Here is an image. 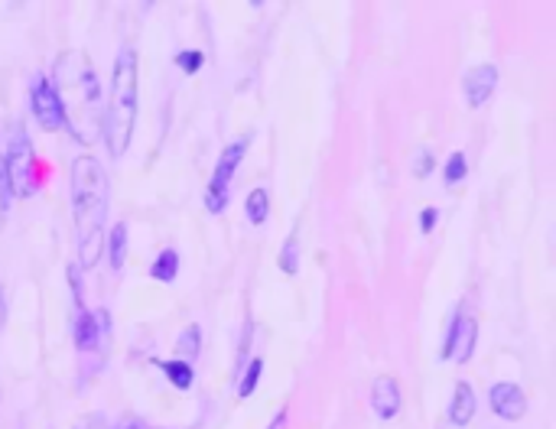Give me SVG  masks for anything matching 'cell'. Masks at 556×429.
<instances>
[{"mask_svg":"<svg viewBox=\"0 0 556 429\" xmlns=\"http://www.w3.org/2000/svg\"><path fill=\"white\" fill-rule=\"evenodd\" d=\"M244 212H248V221L251 225H264L267 215H270V192L264 186L251 189L248 202H244Z\"/></svg>","mask_w":556,"mask_h":429,"instance_id":"9a60e30c","label":"cell"},{"mask_svg":"<svg viewBox=\"0 0 556 429\" xmlns=\"http://www.w3.org/2000/svg\"><path fill=\"white\" fill-rule=\"evenodd\" d=\"M199 348H202V329H199L196 322H192V325H186V329H183V335H179V342H176L179 361L192 364V361L199 358Z\"/></svg>","mask_w":556,"mask_h":429,"instance_id":"5bb4252c","label":"cell"},{"mask_svg":"<svg viewBox=\"0 0 556 429\" xmlns=\"http://www.w3.org/2000/svg\"><path fill=\"white\" fill-rule=\"evenodd\" d=\"M176 65H179V69H183L186 75H192V72H199L202 65H205V56H202L199 49H183V52L176 56Z\"/></svg>","mask_w":556,"mask_h":429,"instance_id":"44dd1931","label":"cell"},{"mask_svg":"<svg viewBox=\"0 0 556 429\" xmlns=\"http://www.w3.org/2000/svg\"><path fill=\"white\" fill-rule=\"evenodd\" d=\"M108 257H111L114 270L124 267V260H127V225H124V221H118V225H114L111 234H108Z\"/></svg>","mask_w":556,"mask_h":429,"instance_id":"e0dca14e","label":"cell"},{"mask_svg":"<svg viewBox=\"0 0 556 429\" xmlns=\"http://www.w3.org/2000/svg\"><path fill=\"white\" fill-rule=\"evenodd\" d=\"M7 322V303H4V290H0V329H4Z\"/></svg>","mask_w":556,"mask_h":429,"instance_id":"484cf974","label":"cell"},{"mask_svg":"<svg viewBox=\"0 0 556 429\" xmlns=\"http://www.w3.org/2000/svg\"><path fill=\"white\" fill-rule=\"evenodd\" d=\"M495 88H498V69L491 62L475 65V69H469L462 78V91H465L469 108H485L488 98L495 95Z\"/></svg>","mask_w":556,"mask_h":429,"instance_id":"30bf717a","label":"cell"},{"mask_svg":"<svg viewBox=\"0 0 556 429\" xmlns=\"http://www.w3.org/2000/svg\"><path fill=\"white\" fill-rule=\"evenodd\" d=\"M277 264L287 277H296V270H300V238H296V231L283 241V251L277 257Z\"/></svg>","mask_w":556,"mask_h":429,"instance_id":"d6986e66","label":"cell"},{"mask_svg":"<svg viewBox=\"0 0 556 429\" xmlns=\"http://www.w3.org/2000/svg\"><path fill=\"white\" fill-rule=\"evenodd\" d=\"M400 403H404V397H400V384L394 381L391 374H381L378 381L371 384V407H374V413H378L381 420H394V416L400 413Z\"/></svg>","mask_w":556,"mask_h":429,"instance_id":"8fae6325","label":"cell"},{"mask_svg":"<svg viewBox=\"0 0 556 429\" xmlns=\"http://www.w3.org/2000/svg\"><path fill=\"white\" fill-rule=\"evenodd\" d=\"M436 221H439V208H423V212H420V231L423 234H430L433 228H436Z\"/></svg>","mask_w":556,"mask_h":429,"instance_id":"cb8c5ba5","label":"cell"},{"mask_svg":"<svg viewBox=\"0 0 556 429\" xmlns=\"http://www.w3.org/2000/svg\"><path fill=\"white\" fill-rule=\"evenodd\" d=\"M465 176H469V160H465L462 150H456L443 166V179H446V186H456V182H462Z\"/></svg>","mask_w":556,"mask_h":429,"instance_id":"ffe728a7","label":"cell"},{"mask_svg":"<svg viewBox=\"0 0 556 429\" xmlns=\"http://www.w3.org/2000/svg\"><path fill=\"white\" fill-rule=\"evenodd\" d=\"M433 153L430 150H420L417 153V166H413V176H417V179H423V176H430L433 173Z\"/></svg>","mask_w":556,"mask_h":429,"instance_id":"603a6c76","label":"cell"},{"mask_svg":"<svg viewBox=\"0 0 556 429\" xmlns=\"http://www.w3.org/2000/svg\"><path fill=\"white\" fill-rule=\"evenodd\" d=\"M264 374V358H251L248 364L241 368V381H238V397L248 400L254 390H257V381H261Z\"/></svg>","mask_w":556,"mask_h":429,"instance_id":"ac0fdd59","label":"cell"},{"mask_svg":"<svg viewBox=\"0 0 556 429\" xmlns=\"http://www.w3.org/2000/svg\"><path fill=\"white\" fill-rule=\"evenodd\" d=\"M53 88L62 104V124L72 130L79 143H88L98 130L95 117L101 114V88H98L92 62H88L82 52L62 56L56 62Z\"/></svg>","mask_w":556,"mask_h":429,"instance_id":"7a4b0ae2","label":"cell"},{"mask_svg":"<svg viewBox=\"0 0 556 429\" xmlns=\"http://www.w3.org/2000/svg\"><path fill=\"white\" fill-rule=\"evenodd\" d=\"M10 199H14V189H10V176H7V163L0 156V215H7Z\"/></svg>","mask_w":556,"mask_h":429,"instance_id":"7402d4cb","label":"cell"},{"mask_svg":"<svg viewBox=\"0 0 556 429\" xmlns=\"http://www.w3.org/2000/svg\"><path fill=\"white\" fill-rule=\"evenodd\" d=\"M475 342H478V322L472 316H462L456 312L446 329V342H443V355L446 361H456V364H465L472 355H475Z\"/></svg>","mask_w":556,"mask_h":429,"instance_id":"52a82bcc","label":"cell"},{"mask_svg":"<svg viewBox=\"0 0 556 429\" xmlns=\"http://www.w3.org/2000/svg\"><path fill=\"white\" fill-rule=\"evenodd\" d=\"M30 111L36 117V124L43 130H59L62 127V104L53 88V78L36 75L30 82Z\"/></svg>","mask_w":556,"mask_h":429,"instance_id":"ba28073f","label":"cell"},{"mask_svg":"<svg viewBox=\"0 0 556 429\" xmlns=\"http://www.w3.org/2000/svg\"><path fill=\"white\" fill-rule=\"evenodd\" d=\"M248 147H251V140L244 137V140L228 143V147L222 150V156H218V166H215V173L209 179V192H205V208H209L212 215H222L225 208H228L231 179H235V173H238V166L244 160V153H248Z\"/></svg>","mask_w":556,"mask_h":429,"instance_id":"5b68a950","label":"cell"},{"mask_svg":"<svg viewBox=\"0 0 556 429\" xmlns=\"http://www.w3.org/2000/svg\"><path fill=\"white\" fill-rule=\"evenodd\" d=\"M111 182L105 166L92 153H82L72 163V218L75 238H79V264L92 270L105 247V221H108Z\"/></svg>","mask_w":556,"mask_h":429,"instance_id":"6da1fadb","label":"cell"},{"mask_svg":"<svg viewBox=\"0 0 556 429\" xmlns=\"http://www.w3.org/2000/svg\"><path fill=\"white\" fill-rule=\"evenodd\" d=\"M160 368H163V374H166V381H170L176 390H189V387H192V377H196V371H192V364L173 358V361H163Z\"/></svg>","mask_w":556,"mask_h":429,"instance_id":"2e32d148","label":"cell"},{"mask_svg":"<svg viewBox=\"0 0 556 429\" xmlns=\"http://www.w3.org/2000/svg\"><path fill=\"white\" fill-rule=\"evenodd\" d=\"M137 52L134 49H121L118 62H114V75H111V91H108V104L101 111V134H105V147L114 160H121L131 147L134 137V121H137Z\"/></svg>","mask_w":556,"mask_h":429,"instance_id":"3957f363","label":"cell"},{"mask_svg":"<svg viewBox=\"0 0 556 429\" xmlns=\"http://www.w3.org/2000/svg\"><path fill=\"white\" fill-rule=\"evenodd\" d=\"M108 338H111L108 309L75 312V348H79V355H98V351H105Z\"/></svg>","mask_w":556,"mask_h":429,"instance_id":"8992f818","label":"cell"},{"mask_svg":"<svg viewBox=\"0 0 556 429\" xmlns=\"http://www.w3.org/2000/svg\"><path fill=\"white\" fill-rule=\"evenodd\" d=\"M475 407L478 400L472 394V384L469 381H456V387H452V400H449V423L452 426H469L472 416H475Z\"/></svg>","mask_w":556,"mask_h":429,"instance_id":"7c38bea8","label":"cell"},{"mask_svg":"<svg viewBox=\"0 0 556 429\" xmlns=\"http://www.w3.org/2000/svg\"><path fill=\"white\" fill-rule=\"evenodd\" d=\"M114 429H144L140 423H134V420H127V423H121V426H114Z\"/></svg>","mask_w":556,"mask_h":429,"instance_id":"4316f807","label":"cell"},{"mask_svg":"<svg viewBox=\"0 0 556 429\" xmlns=\"http://www.w3.org/2000/svg\"><path fill=\"white\" fill-rule=\"evenodd\" d=\"M176 273H179V254L173 251V247H166V251H160L157 260H153L150 277L157 283H173Z\"/></svg>","mask_w":556,"mask_h":429,"instance_id":"4fadbf2b","label":"cell"},{"mask_svg":"<svg viewBox=\"0 0 556 429\" xmlns=\"http://www.w3.org/2000/svg\"><path fill=\"white\" fill-rule=\"evenodd\" d=\"M283 426H287V407L277 413V420H274V426H270V429H283Z\"/></svg>","mask_w":556,"mask_h":429,"instance_id":"d4e9b609","label":"cell"},{"mask_svg":"<svg viewBox=\"0 0 556 429\" xmlns=\"http://www.w3.org/2000/svg\"><path fill=\"white\" fill-rule=\"evenodd\" d=\"M7 176H10V189L20 199H27L36 189H40V182H36V153H33V140L27 134V127L20 121H14V134H10V143H7Z\"/></svg>","mask_w":556,"mask_h":429,"instance_id":"277c9868","label":"cell"},{"mask_svg":"<svg viewBox=\"0 0 556 429\" xmlns=\"http://www.w3.org/2000/svg\"><path fill=\"white\" fill-rule=\"evenodd\" d=\"M488 403H491V410H495V416H501V420H508V423L524 420V413H527V394L521 390V384H514V381H498L491 387Z\"/></svg>","mask_w":556,"mask_h":429,"instance_id":"9c48e42d","label":"cell"}]
</instances>
